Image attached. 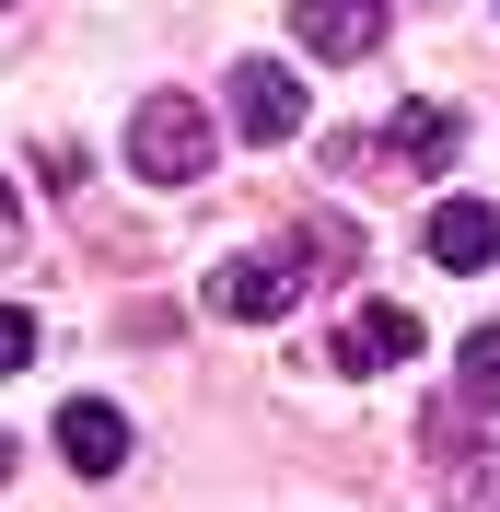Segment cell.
Here are the masks:
<instances>
[{
  "mask_svg": "<svg viewBox=\"0 0 500 512\" xmlns=\"http://www.w3.org/2000/svg\"><path fill=\"white\" fill-rule=\"evenodd\" d=\"M431 256H442V268H489V256H500V210H489V198H442V210H431Z\"/></svg>",
  "mask_w": 500,
  "mask_h": 512,
  "instance_id": "52a82bcc",
  "label": "cell"
},
{
  "mask_svg": "<svg viewBox=\"0 0 500 512\" xmlns=\"http://www.w3.org/2000/svg\"><path fill=\"white\" fill-rule=\"evenodd\" d=\"M233 128H245V140H291V128H303V82H291L280 59H233Z\"/></svg>",
  "mask_w": 500,
  "mask_h": 512,
  "instance_id": "3957f363",
  "label": "cell"
},
{
  "mask_svg": "<svg viewBox=\"0 0 500 512\" xmlns=\"http://www.w3.org/2000/svg\"><path fill=\"white\" fill-rule=\"evenodd\" d=\"M59 466H70V478H117V466H128V419L105 408V396H70V408H59Z\"/></svg>",
  "mask_w": 500,
  "mask_h": 512,
  "instance_id": "5b68a950",
  "label": "cell"
},
{
  "mask_svg": "<svg viewBox=\"0 0 500 512\" xmlns=\"http://www.w3.org/2000/svg\"><path fill=\"white\" fill-rule=\"evenodd\" d=\"M454 512H500V454H466L454 466Z\"/></svg>",
  "mask_w": 500,
  "mask_h": 512,
  "instance_id": "30bf717a",
  "label": "cell"
},
{
  "mask_svg": "<svg viewBox=\"0 0 500 512\" xmlns=\"http://www.w3.org/2000/svg\"><path fill=\"white\" fill-rule=\"evenodd\" d=\"M291 303H303V256H233L210 280V315H233V326H268Z\"/></svg>",
  "mask_w": 500,
  "mask_h": 512,
  "instance_id": "7a4b0ae2",
  "label": "cell"
},
{
  "mask_svg": "<svg viewBox=\"0 0 500 512\" xmlns=\"http://www.w3.org/2000/svg\"><path fill=\"white\" fill-rule=\"evenodd\" d=\"M24 361H35V315H24V303H0V373H24Z\"/></svg>",
  "mask_w": 500,
  "mask_h": 512,
  "instance_id": "8fae6325",
  "label": "cell"
},
{
  "mask_svg": "<svg viewBox=\"0 0 500 512\" xmlns=\"http://www.w3.org/2000/svg\"><path fill=\"white\" fill-rule=\"evenodd\" d=\"M221 152V128L198 94H140V117H128V175L140 187H198Z\"/></svg>",
  "mask_w": 500,
  "mask_h": 512,
  "instance_id": "6da1fadb",
  "label": "cell"
},
{
  "mask_svg": "<svg viewBox=\"0 0 500 512\" xmlns=\"http://www.w3.org/2000/svg\"><path fill=\"white\" fill-rule=\"evenodd\" d=\"M396 361H419V315L407 303H361L338 326V373H396Z\"/></svg>",
  "mask_w": 500,
  "mask_h": 512,
  "instance_id": "8992f818",
  "label": "cell"
},
{
  "mask_svg": "<svg viewBox=\"0 0 500 512\" xmlns=\"http://www.w3.org/2000/svg\"><path fill=\"white\" fill-rule=\"evenodd\" d=\"M291 47H303V59H373L384 12L373 0H303V12H291Z\"/></svg>",
  "mask_w": 500,
  "mask_h": 512,
  "instance_id": "277c9868",
  "label": "cell"
},
{
  "mask_svg": "<svg viewBox=\"0 0 500 512\" xmlns=\"http://www.w3.org/2000/svg\"><path fill=\"white\" fill-rule=\"evenodd\" d=\"M12 245H24V198L0 187V256H12Z\"/></svg>",
  "mask_w": 500,
  "mask_h": 512,
  "instance_id": "7c38bea8",
  "label": "cell"
},
{
  "mask_svg": "<svg viewBox=\"0 0 500 512\" xmlns=\"http://www.w3.org/2000/svg\"><path fill=\"white\" fill-rule=\"evenodd\" d=\"M0 478H12V443H0Z\"/></svg>",
  "mask_w": 500,
  "mask_h": 512,
  "instance_id": "4fadbf2b",
  "label": "cell"
},
{
  "mask_svg": "<svg viewBox=\"0 0 500 512\" xmlns=\"http://www.w3.org/2000/svg\"><path fill=\"white\" fill-rule=\"evenodd\" d=\"M454 384H466V408H500V326L466 338V373H454Z\"/></svg>",
  "mask_w": 500,
  "mask_h": 512,
  "instance_id": "9c48e42d",
  "label": "cell"
},
{
  "mask_svg": "<svg viewBox=\"0 0 500 512\" xmlns=\"http://www.w3.org/2000/svg\"><path fill=\"white\" fill-rule=\"evenodd\" d=\"M396 152L407 163H442V152H454V117H442V105H407V117H396Z\"/></svg>",
  "mask_w": 500,
  "mask_h": 512,
  "instance_id": "ba28073f",
  "label": "cell"
}]
</instances>
